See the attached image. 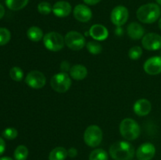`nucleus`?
<instances>
[{
    "label": "nucleus",
    "instance_id": "c756f323",
    "mask_svg": "<svg viewBox=\"0 0 161 160\" xmlns=\"http://www.w3.org/2000/svg\"><path fill=\"white\" fill-rule=\"evenodd\" d=\"M77 154H78V152H77L76 148H75V147H71L68 151V155L70 158H75L77 155Z\"/></svg>",
    "mask_w": 161,
    "mask_h": 160
},
{
    "label": "nucleus",
    "instance_id": "6ab92c4d",
    "mask_svg": "<svg viewBox=\"0 0 161 160\" xmlns=\"http://www.w3.org/2000/svg\"><path fill=\"white\" fill-rule=\"evenodd\" d=\"M68 156V151L64 147H57L49 155V160H65Z\"/></svg>",
    "mask_w": 161,
    "mask_h": 160
},
{
    "label": "nucleus",
    "instance_id": "0eeeda50",
    "mask_svg": "<svg viewBox=\"0 0 161 160\" xmlns=\"http://www.w3.org/2000/svg\"><path fill=\"white\" fill-rule=\"evenodd\" d=\"M64 42L72 50H80L86 45L85 38L78 31H69L64 36Z\"/></svg>",
    "mask_w": 161,
    "mask_h": 160
},
{
    "label": "nucleus",
    "instance_id": "bb28decb",
    "mask_svg": "<svg viewBox=\"0 0 161 160\" xmlns=\"http://www.w3.org/2000/svg\"><path fill=\"white\" fill-rule=\"evenodd\" d=\"M11 34L7 28H0V45H4L9 42Z\"/></svg>",
    "mask_w": 161,
    "mask_h": 160
},
{
    "label": "nucleus",
    "instance_id": "7c9ffc66",
    "mask_svg": "<svg viewBox=\"0 0 161 160\" xmlns=\"http://www.w3.org/2000/svg\"><path fill=\"white\" fill-rule=\"evenodd\" d=\"M61 69L62 70L63 72H67L68 70H69L70 67H69V63H68L67 61H63V62L61 64Z\"/></svg>",
    "mask_w": 161,
    "mask_h": 160
},
{
    "label": "nucleus",
    "instance_id": "72a5a7b5",
    "mask_svg": "<svg viewBox=\"0 0 161 160\" xmlns=\"http://www.w3.org/2000/svg\"><path fill=\"white\" fill-rule=\"evenodd\" d=\"M5 14V9L3 7V5L0 4V19H2L3 17Z\"/></svg>",
    "mask_w": 161,
    "mask_h": 160
},
{
    "label": "nucleus",
    "instance_id": "393cba45",
    "mask_svg": "<svg viewBox=\"0 0 161 160\" xmlns=\"http://www.w3.org/2000/svg\"><path fill=\"white\" fill-rule=\"evenodd\" d=\"M9 75L13 80L16 82H20L23 79L24 72L20 67H14L9 71Z\"/></svg>",
    "mask_w": 161,
    "mask_h": 160
},
{
    "label": "nucleus",
    "instance_id": "aec40b11",
    "mask_svg": "<svg viewBox=\"0 0 161 160\" xmlns=\"http://www.w3.org/2000/svg\"><path fill=\"white\" fill-rule=\"evenodd\" d=\"M27 36L31 41L37 42L43 38V32L39 27L32 26L28 28V31H27Z\"/></svg>",
    "mask_w": 161,
    "mask_h": 160
},
{
    "label": "nucleus",
    "instance_id": "ddd939ff",
    "mask_svg": "<svg viewBox=\"0 0 161 160\" xmlns=\"http://www.w3.org/2000/svg\"><path fill=\"white\" fill-rule=\"evenodd\" d=\"M73 15L78 21L86 23L89 21L92 17V12L91 9L86 5L79 4L74 8Z\"/></svg>",
    "mask_w": 161,
    "mask_h": 160
},
{
    "label": "nucleus",
    "instance_id": "7ed1b4c3",
    "mask_svg": "<svg viewBox=\"0 0 161 160\" xmlns=\"http://www.w3.org/2000/svg\"><path fill=\"white\" fill-rule=\"evenodd\" d=\"M119 132L127 141H134L139 136L140 126L132 119H124L119 124Z\"/></svg>",
    "mask_w": 161,
    "mask_h": 160
},
{
    "label": "nucleus",
    "instance_id": "f03ea898",
    "mask_svg": "<svg viewBox=\"0 0 161 160\" xmlns=\"http://www.w3.org/2000/svg\"><path fill=\"white\" fill-rule=\"evenodd\" d=\"M161 9L156 3H147L142 5L137 10L136 15L138 20L144 24H153L160 17Z\"/></svg>",
    "mask_w": 161,
    "mask_h": 160
},
{
    "label": "nucleus",
    "instance_id": "c9c22d12",
    "mask_svg": "<svg viewBox=\"0 0 161 160\" xmlns=\"http://www.w3.org/2000/svg\"><path fill=\"white\" fill-rule=\"evenodd\" d=\"M159 28H160V30H161V17H160V20H159Z\"/></svg>",
    "mask_w": 161,
    "mask_h": 160
},
{
    "label": "nucleus",
    "instance_id": "e433bc0d",
    "mask_svg": "<svg viewBox=\"0 0 161 160\" xmlns=\"http://www.w3.org/2000/svg\"><path fill=\"white\" fill-rule=\"evenodd\" d=\"M156 1H157V4L160 5V6H161V0H156Z\"/></svg>",
    "mask_w": 161,
    "mask_h": 160
},
{
    "label": "nucleus",
    "instance_id": "f8f14e48",
    "mask_svg": "<svg viewBox=\"0 0 161 160\" xmlns=\"http://www.w3.org/2000/svg\"><path fill=\"white\" fill-rule=\"evenodd\" d=\"M145 72L150 75H157L161 73V56H153L145 62Z\"/></svg>",
    "mask_w": 161,
    "mask_h": 160
},
{
    "label": "nucleus",
    "instance_id": "6e6552de",
    "mask_svg": "<svg viewBox=\"0 0 161 160\" xmlns=\"http://www.w3.org/2000/svg\"><path fill=\"white\" fill-rule=\"evenodd\" d=\"M47 83L46 76L39 71H31L25 77V83L33 89H41Z\"/></svg>",
    "mask_w": 161,
    "mask_h": 160
},
{
    "label": "nucleus",
    "instance_id": "f3484780",
    "mask_svg": "<svg viewBox=\"0 0 161 160\" xmlns=\"http://www.w3.org/2000/svg\"><path fill=\"white\" fill-rule=\"evenodd\" d=\"M127 35L130 39L134 40H138L140 39H142L144 36L145 29L140 24L133 22L127 26Z\"/></svg>",
    "mask_w": 161,
    "mask_h": 160
},
{
    "label": "nucleus",
    "instance_id": "473e14b6",
    "mask_svg": "<svg viewBox=\"0 0 161 160\" xmlns=\"http://www.w3.org/2000/svg\"><path fill=\"white\" fill-rule=\"evenodd\" d=\"M101 1H102V0H83V2H84L86 4L90 5V6H94V5L97 4V3H100Z\"/></svg>",
    "mask_w": 161,
    "mask_h": 160
},
{
    "label": "nucleus",
    "instance_id": "5701e85b",
    "mask_svg": "<svg viewBox=\"0 0 161 160\" xmlns=\"http://www.w3.org/2000/svg\"><path fill=\"white\" fill-rule=\"evenodd\" d=\"M15 160H26L28 155V150L26 146L19 145L14 151Z\"/></svg>",
    "mask_w": 161,
    "mask_h": 160
},
{
    "label": "nucleus",
    "instance_id": "412c9836",
    "mask_svg": "<svg viewBox=\"0 0 161 160\" xmlns=\"http://www.w3.org/2000/svg\"><path fill=\"white\" fill-rule=\"evenodd\" d=\"M28 0H6V5L9 9L17 11L27 6Z\"/></svg>",
    "mask_w": 161,
    "mask_h": 160
},
{
    "label": "nucleus",
    "instance_id": "9b49d317",
    "mask_svg": "<svg viewBox=\"0 0 161 160\" xmlns=\"http://www.w3.org/2000/svg\"><path fill=\"white\" fill-rule=\"evenodd\" d=\"M156 154V147L153 144L146 142L139 146L136 152L138 160H151Z\"/></svg>",
    "mask_w": 161,
    "mask_h": 160
},
{
    "label": "nucleus",
    "instance_id": "b1692460",
    "mask_svg": "<svg viewBox=\"0 0 161 160\" xmlns=\"http://www.w3.org/2000/svg\"><path fill=\"white\" fill-rule=\"evenodd\" d=\"M86 49L93 55H97L102 52V46L99 42L95 41H91L86 44Z\"/></svg>",
    "mask_w": 161,
    "mask_h": 160
},
{
    "label": "nucleus",
    "instance_id": "c85d7f7f",
    "mask_svg": "<svg viewBox=\"0 0 161 160\" xmlns=\"http://www.w3.org/2000/svg\"><path fill=\"white\" fill-rule=\"evenodd\" d=\"M17 135H18L17 130H16L15 128H12V127L6 128V130H4V131L3 132V136L7 140L15 139L17 136Z\"/></svg>",
    "mask_w": 161,
    "mask_h": 160
},
{
    "label": "nucleus",
    "instance_id": "4be33fe9",
    "mask_svg": "<svg viewBox=\"0 0 161 160\" xmlns=\"http://www.w3.org/2000/svg\"><path fill=\"white\" fill-rule=\"evenodd\" d=\"M89 160H108V154L102 148L95 149L90 154Z\"/></svg>",
    "mask_w": 161,
    "mask_h": 160
},
{
    "label": "nucleus",
    "instance_id": "423d86ee",
    "mask_svg": "<svg viewBox=\"0 0 161 160\" xmlns=\"http://www.w3.org/2000/svg\"><path fill=\"white\" fill-rule=\"evenodd\" d=\"M43 43L47 50L53 52H58L62 50L65 42L64 39L61 34L52 31L44 35Z\"/></svg>",
    "mask_w": 161,
    "mask_h": 160
},
{
    "label": "nucleus",
    "instance_id": "cd10ccee",
    "mask_svg": "<svg viewBox=\"0 0 161 160\" xmlns=\"http://www.w3.org/2000/svg\"><path fill=\"white\" fill-rule=\"evenodd\" d=\"M142 55V49L140 46H138V45L130 48L128 52V56L130 59L134 60V61L139 59Z\"/></svg>",
    "mask_w": 161,
    "mask_h": 160
},
{
    "label": "nucleus",
    "instance_id": "2f4dec72",
    "mask_svg": "<svg viewBox=\"0 0 161 160\" xmlns=\"http://www.w3.org/2000/svg\"><path fill=\"white\" fill-rule=\"evenodd\" d=\"M5 149H6V143L3 138L0 137V155H3V152H5Z\"/></svg>",
    "mask_w": 161,
    "mask_h": 160
},
{
    "label": "nucleus",
    "instance_id": "20e7f679",
    "mask_svg": "<svg viewBox=\"0 0 161 160\" xmlns=\"http://www.w3.org/2000/svg\"><path fill=\"white\" fill-rule=\"evenodd\" d=\"M72 80L66 72H59L53 75L50 80V86L56 92L62 93L70 89Z\"/></svg>",
    "mask_w": 161,
    "mask_h": 160
},
{
    "label": "nucleus",
    "instance_id": "a211bd4d",
    "mask_svg": "<svg viewBox=\"0 0 161 160\" xmlns=\"http://www.w3.org/2000/svg\"><path fill=\"white\" fill-rule=\"evenodd\" d=\"M87 69L82 64H75L70 68V75L73 79L80 81L87 76Z\"/></svg>",
    "mask_w": 161,
    "mask_h": 160
},
{
    "label": "nucleus",
    "instance_id": "39448f33",
    "mask_svg": "<svg viewBox=\"0 0 161 160\" xmlns=\"http://www.w3.org/2000/svg\"><path fill=\"white\" fill-rule=\"evenodd\" d=\"M102 131L99 126L96 125H91L86 129L83 135L84 142L86 145L91 147H97L102 143Z\"/></svg>",
    "mask_w": 161,
    "mask_h": 160
},
{
    "label": "nucleus",
    "instance_id": "a878e982",
    "mask_svg": "<svg viewBox=\"0 0 161 160\" xmlns=\"http://www.w3.org/2000/svg\"><path fill=\"white\" fill-rule=\"evenodd\" d=\"M37 9L39 13L42 15H48L53 10V6H51V5L47 2H42L38 5Z\"/></svg>",
    "mask_w": 161,
    "mask_h": 160
},
{
    "label": "nucleus",
    "instance_id": "dca6fc26",
    "mask_svg": "<svg viewBox=\"0 0 161 160\" xmlns=\"http://www.w3.org/2000/svg\"><path fill=\"white\" fill-rule=\"evenodd\" d=\"M90 35L94 39L97 41H103L108 36V29L102 24H94L91 26L89 31Z\"/></svg>",
    "mask_w": 161,
    "mask_h": 160
},
{
    "label": "nucleus",
    "instance_id": "4468645a",
    "mask_svg": "<svg viewBox=\"0 0 161 160\" xmlns=\"http://www.w3.org/2000/svg\"><path fill=\"white\" fill-rule=\"evenodd\" d=\"M52 12L56 17L60 18L66 17L72 12V6L70 3L66 1H58L53 6Z\"/></svg>",
    "mask_w": 161,
    "mask_h": 160
},
{
    "label": "nucleus",
    "instance_id": "9d476101",
    "mask_svg": "<svg viewBox=\"0 0 161 160\" xmlns=\"http://www.w3.org/2000/svg\"><path fill=\"white\" fill-rule=\"evenodd\" d=\"M142 45L146 50L155 51L161 49V36L157 33H148L143 36Z\"/></svg>",
    "mask_w": 161,
    "mask_h": 160
},
{
    "label": "nucleus",
    "instance_id": "2eb2a0df",
    "mask_svg": "<svg viewBox=\"0 0 161 160\" xmlns=\"http://www.w3.org/2000/svg\"><path fill=\"white\" fill-rule=\"evenodd\" d=\"M152 104L147 99H139L134 104V111L138 116L147 115L150 113Z\"/></svg>",
    "mask_w": 161,
    "mask_h": 160
},
{
    "label": "nucleus",
    "instance_id": "f704fd0d",
    "mask_svg": "<svg viewBox=\"0 0 161 160\" xmlns=\"http://www.w3.org/2000/svg\"><path fill=\"white\" fill-rule=\"evenodd\" d=\"M0 160H13V159L11 158H9V157H2V158H0Z\"/></svg>",
    "mask_w": 161,
    "mask_h": 160
},
{
    "label": "nucleus",
    "instance_id": "1a4fd4ad",
    "mask_svg": "<svg viewBox=\"0 0 161 160\" xmlns=\"http://www.w3.org/2000/svg\"><path fill=\"white\" fill-rule=\"evenodd\" d=\"M128 17V9L124 6H117L112 10L110 18L113 24L116 26L120 27L127 21Z\"/></svg>",
    "mask_w": 161,
    "mask_h": 160
},
{
    "label": "nucleus",
    "instance_id": "f257e3e1",
    "mask_svg": "<svg viewBox=\"0 0 161 160\" xmlns=\"http://www.w3.org/2000/svg\"><path fill=\"white\" fill-rule=\"evenodd\" d=\"M109 154L114 160H130L135 155V147L127 141H117L111 145Z\"/></svg>",
    "mask_w": 161,
    "mask_h": 160
}]
</instances>
